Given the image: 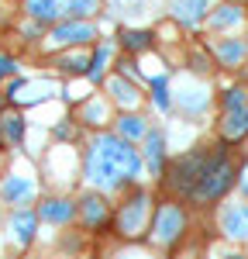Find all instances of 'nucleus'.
<instances>
[{
    "label": "nucleus",
    "mask_w": 248,
    "mask_h": 259,
    "mask_svg": "<svg viewBox=\"0 0 248 259\" xmlns=\"http://www.w3.org/2000/svg\"><path fill=\"white\" fill-rule=\"evenodd\" d=\"M138 173H142V156L121 135H97L90 142V149H86V180L97 190H117L124 183L138 180Z\"/></svg>",
    "instance_id": "nucleus-1"
},
{
    "label": "nucleus",
    "mask_w": 248,
    "mask_h": 259,
    "mask_svg": "<svg viewBox=\"0 0 248 259\" xmlns=\"http://www.w3.org/2000/svg\"><path fill=\"white\" fill-rule=\"evenodd\" d=\"M234 159L231 156H214V159H207L204 166V177H200V183H197V190L190 194V197L197 200V204H210V200L224 197L227 190H231V183H234Z\"/></svg>",
    "instance_id": "nucleus-2"
},
{
    "label": "nucleus",
    "mask_w": 248,
    "mask_h": 259,
    "mask_svg": "<svg viewBox=\"0 0 248 259\" xmlns=\"http://www.w3.org/2000/svg\"><path fill=\"white\" fill-rule=\"evenodd\" d=\"M148 214H152V197L145 190H135L114 211V232L121 239H142V232L148 228Z\"/></svg>",
    "instance_id": "nucleus-3"
},
{
    "label": "nucleus",
    "mask_w": 248,
    "mask_h": 259,
    "mask_svg": "<svg viewBox=\"0 0 248 259\" xmlns=\"http://www.w3.org/2000/svg\"><path fill=\"white\" fill-rule=\"evenodd\" d=\"M186 232V211L179 204H172V200H165L155 207V214H152V242L155 245H176V242L183 239Z\"/></svg>",
    "instance_id": "nucleus-4"
},
{
    "label": "nucleus",
    "mask_w": 248,
    "mask_h": 259,
    "mask_svg": "<svg viewBox=\"0 0 248 259\" xmlns=\"http://www.w3.org/2000/svg\"><path fill=\"white\" fill-rule=\"evenodd\" d=\"M204 166H207V156L204 152H190V156H179V159L169 166V187L176 190V194H193L197 190V183L204 177Z\"/></svg>",
    "instance_id": "nucleus-5"
},
{
    "label": "nucleus",
    "mask_w": 248,
    "mask_h": 259,
    "mask_svg": "<svg viewBox=\"0 0 248 259\" xmlns=\"http://www.w3.org/2000/svg\"><path fill=\"white\" fill-rule=\"evenodd\" d=\"M38 211H31V207H14V214L7 218V232H11V242L18 245V249H28L35 235H38Z\"/></svg>",
    "instance_id": "nucleus-6"
},
{
    "label": "nucleus",
    "mask_w": 248,
    "mask_h": 259,
    "mask_svg": "<svg viewBox=\"0 0 248 259\" xmlns=\"http://www.w3.org/2000/svg\"><path fill=\"white\" fill-rule=\"evenodd\" d=\"M97 38V28L90 24V21H62L52 28V41L55 45H66V49H76V45H93Z\"/></svg>",
    "instance_id": "nucleus-7"
},
{
    "label": "nucleus",
    "mask_w": 248,
    "mask_h": 259,
    "mask_svg": "<svg viewBox=\"0 0 248 259\" xmlns=\"http://www.w3.org/2000/svg\"><path fill=\"white\" fill-rule=\"evenodd\" d=\"M83 218V228L86 232H100V228H107V221H110V204L103 200V194H83L80 204H76Z\"/></svg>",
    "instance_id": "nucleus-8"
},
{
    "label": "nucleus",
    "mask_w": 248,
    "mask_h": 259,
    "mask_svg": "<svg viewBox=\"0 0 248 259\" xmlns=\"http://www.w3.org/2000/svg\"><path fill=\"white\" fill-rule=\"evenodd\" d=\"M35 190H38V187H35L31 177L11 173V177H4V183H0V200H4V204H14V207H24V204H31Z\"/></svg>",
    "instance_id": "nucleus-9"
},
{
    "label": "nucleus",
    "mask_w": 248,
    "mask_h": 259,
    "mask_svg": "<svg viewBox=\"0 0 248 259\" xmlns=\"http://www.w3.org/2000/svg\"><path fill=\"white\" fill-rule=\"evenodd\" d=\"M76 211H80L76 200H69V197H48L38 204V218L48 221V225H69L76 218Z\"/></svg>",
    "instance_id": "nucleus-10"
},
{
    "label": "nucleus",
    "mask_w": 248,
    "mask_h": 259,
    "mask_svg": "<svg viewBox=\"0 0 248 259\" xmlns=\"http://www.w3.org/2000/svg\"><path fill=\"white\" fill-rule=\"evenodd\" d=\"M210 11V0H172V18L186 24V28H197Z\"/></svg>",
    "instance_id": "nucleus-11"
},
{
    "label": "nucleus",
    "mask_w": 248,
    "mask_h": 259,
    "mask_svg": "<svg viewBox=\"0 0 248 259\" xmlns=\"http://www.w3.org/2000/svg\"><path fill=\"white\" fill-rule=\"evenodd\" d=\"M145 162L155 177H162L165 169V135L162 132H148L145 135Z\"/></svg>",
    "instance_id": "nucleus-12"
},
{
    "label": "nucleus",
    "mask_w": 248,
    "mask_h": 259,
    "mask_svg": "<svg viewBox=\"0 0 248 259\" xmlns=\"http://www.w3.org/2000/svg\"><path fill=\"white\" fill-rule=\"evenodd\" d=\"M221 135H224V139H231V142L241 139V135H248V104L224 111V121H221Z\"/></svg>",
    "instance_id": "nucleus-13"
},
{
    "label": "nucleus",
    "mask_w": 248,
    "mask_h": 259,
    "mask_svg": "<svg viewBox=\"0 0 248 259\" xmlns=\"http://www.w3.org/2000/svg\"><path fill=\"white\" fill-rule=\"evenodd\" d=\"M24 139V118L18 111H0V145H21Z\"/></svg>",
    "instance_id": "nucleus-14"
},
{
    "label": "nucleus",
    "mask_w": 248,
    "mask_h": 259,
    "mask_svg": "<svg viewBox=\"0 0 248 259\" xmlns=\"http://www.w3.org/2000/svg\"><path fill=\"white\" fill-rule=\"evenodd\" d=\"M24 14L38 24H55L59 21V0H24Z\"/></svg>",
    "instance_id": "nucleus-15"
},
{
    "label": "nucleus",
    "mask_w": 248,
    "mask_h": 259,
    "mask_svg": "<svg viewBox=\"0 0 248 259\" xmlns=\"http://www.w3.org/2000/svg\"><path fill=\"white\" fill-rule=\"evenodd\" d=\"M224 235L227 239H248V207H227L224 211Z\"/></svg>",
    "instance_id": "nucleus-16"
},
{
    "label": "nucleus",
    "mask_w": 248,
    "mask_h": 259,
    "mask_svg": "<svg viewBox=\"0 0 248 259\" xmlns=\"http://www.w3.org/2000/svg\"><path fill=\"white\" fill-rule=\"evenodd\" d=\"M214 56L224 62V66H238V62L245 59V41L241 38H221L214 45Z\"/></svg>",
    "instance_id": "nucleus-17"
},
{
    "label": "nucleus",
    "mask_w": 248,
    "mask_h": 259,
    "mask_svg": "<svg viewBox=\"0 0 248 259\" xmlns=\"http://www.w3.org/2000/svg\"><path fill=\"white\" fill-rule=\"evenodd\" d=\"M59 11L69 14L73 21H86L90 14L100 11V0H59Z\"/></svg>",
    "instance_id": "nucleus-18"
},
{
    "label": "nucleus",
    "mask_w": 248,
    "mask_h": 259,
    "mask_svg": "<svg viewBox=\"0 0 248 259\" xmlns=\"http://www.w3.org/2000/svg\"><path fill=\"white\" fill-rule=\"evenodd\" d=\"M110 41H103V45H97L93 49V56H90V69H86V76L93 83H100L103 80V73H107V62H110Z\"/></svg>",
    "instance_id": "nucleus-19"
},
{
    "label": "nucleus",
    "mask_w": 248,
    "mask_h": 259,
    "mask_svg": "<svg viewBox=\"0 0 248 259\" xmlns=\"http://www.w3.org/2000/svg\"><path fill=\"white\" fill-rule=\"evenodd\" d=\"M117 135L124 142H135V139H142V135H148V128H145V121L138 114H121L117 118Z\"/></svg>",
    "instance_id": "nucleus-20"
},
{
    "label": "nucleus",
    "mask_w": 248,
    "mask_h": 259,
    "mask_svg": "<svg viewBox=\"0 0 248 259\" xmlns=\"http://www.w3.org/2000/svg\"><path fill=\"white\" fill-rule=\"evenodd\" d=\"M110 94H114V100L124 104V107H135V104H138V90H135V83H128L124 76H114V80H110Z\"/></svg>",
    "instance_id": "nucleus-21"
},
{
    "label": "nucleus",
    "mask_w": 248,
    "mask_h": 259,
    "mask_svg": "<svg viewBox=\"0 0 248 259\" xmlns=\"http://www.w3.org/2000/svg\"><path fill=\"white\" fill-rule=\"evenodd\" d=\"M55 66H59L62 73H76V76H80V73H86V69H90V56H86V52H66V56H59V59H55Z\"/></svg>",
    "instance_id": "nucleus-22"
},
{
    "label": "nucleus",
    "mask_w": 248,
    "mask_h": 259,
    "mask_svg": "<svg viewBox=\"0 0 248 259\" xmlns=\"http://www.w3.org/2000/svg\"><path fill=\"white\" fill-rule=\"evenodd\" d=\"M238 21H241V7H231V4H227V7H217V11L210 14V24H214L217 31H224V28H234Z\"/></svg>",
    "instance_id": "nucleus-23"
},
{
    "label": "nucleus",
    "mask_w": 248,
    "mask_h": 259,
    "mask_svg": "<svg viewBox=\"0 0 248 259\" xmlns=\"http://www.w3.org/2000/svg\"><path fill=\"white\" fill-rule=\"evenodd\" d=\"M121 45L128 52H145V49H152V31H124Z\"/></svg>",
    "instance_id": "nucleus-24"
},
{
    "label": "nucleus",
    "mask_w": 248,
    "mask_h": 259,
    "mask_svg": "<svg viewBox=\"0 0 248 259\" xmlns=\"http://www.w3.org/2000/svg\"><path fill=\"white\" fill-rule=\"evenodd\" d=\"M152 94H155V107L159 111H169V83H165V76H155L152 80Z\"/></svg>",
    "instance_id": "nucleus-25"
},
{
    "label": "nucleus",
    "mask_w": 248,
    "mask_h": 259,
    "mask_svg": "<svg viewBox=\"0 0 248 259\" xmlns=\"http://www.w3.org/2000/svg\"><path fill=\"white\" fill-rule=\"evenodd\" d=\"M103 114H107V107H103V100H90L86 107H83V121L86 124H100Z\"/></svg>",
    "instance_id": "nucleus-26"
},
{
    "label": "nucleus",
    "mask_w": 248,
    "mask_h": 259,
    "mask_svg": "<svg viewBox=\"0 0 248 259\" xmlns=\"http://www.w3.org/2000/svg\"><path fill=\"white\" fill-rule=\"evenodd\" d=\"M14 73H18V59H14V56H7V52H0V83L11 80Z\"/></svg>",
    "instance_id": "nucleus-27"
},
{
    "label": "nucleus",
    "mask_w": 248,
    "mask_h": 259,
    "mask_svg": "<svg viewBox=\"0 0 248 259\" xmlns=\"http://www.w3.org/2000/svg\"><path fill=\"white\" fill-rule=\"evenodd\" d=\"M117 4V11H124V14H135V11H142V0H114Z\"/></svg>",
    "instance_id": "nucleus-28"
},
{
    "label": "nucleus",
    "mask_w": 248,
    "mask_h": 259,
    "mask_svg": "<svg viewBox=\"0 0 248 259\" xmlns=\"http://www.w3.org/2000/svg\"><path fill=\"white\" fill-rule=\"evenodd\" d=\"M241 190L248 194V169H245V177H241Z\"/></svg>",
    "instance_id": "nucleus-29"
},
{
    "label": "nucleus",
    "mask_w": 248,
    "mask_h": 259,
    "mask_svg": "<svg viewBox=\"0 0 248 259\" xmlns=\"http://www.w3.org/2000/svg\"><path fill=\"white\" fill-rule=\"evenodd\" d=\"M227 259H245V256H227Z\"/></svg>",
    "instance_id": "nucleus-30"
},
{
    "label": "nucleus",
    "mask_w": 248,
    "mask_h": 259,
    "mask_svg": "<svg viewBox=\"0 0 248 259\" xmlns=\"http://www.w3.org/2000/svg\"><path fill=\"white\" fill-rule=\"evenodd\" d=\"M124 259H142V256H124Z\"/></svg>",
    "instance_id": "nucleus-31"
}]
</instances>
